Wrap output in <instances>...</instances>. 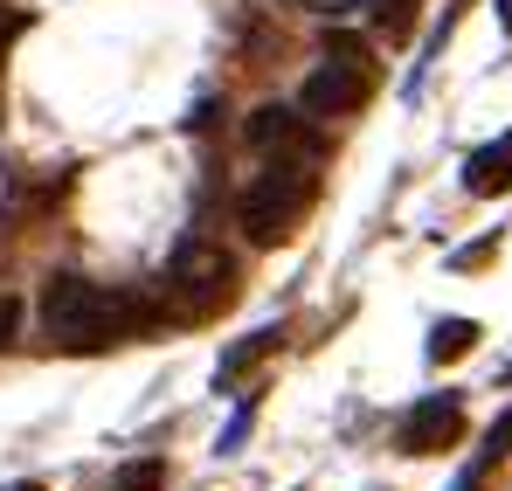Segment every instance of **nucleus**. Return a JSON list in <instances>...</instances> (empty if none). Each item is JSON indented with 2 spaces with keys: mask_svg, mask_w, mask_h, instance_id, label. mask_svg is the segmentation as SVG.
<instances>
[{
  "mask_svg": "<svg viewBox=\"0 0 512 491\" xmlns=\"http://www.w3.org/2000/svg\"><path fill=\"white\" fill-rule=\"evenodd\" d=\"M499 21H506V35H512V0H499Z\"/></svg>",
  "mask_w": 512,
  "mask_h": 491,
  "instance_id": "14",
  "label": "nucleus"
},
{
  "mask_svg": "<svg viewBox=\"0 0 512 491\" xmlns=\"http://www.w3.org/2000/svg\"><path fill=\"white\" fill-rule=\"evenodd\" d=\"M512 450V409L499 415V422H492V436H485V457H506Z\"/></svg>",
  "mask_w": 512,
  "mask_h": 491,
  "instance_id": "12",
  "label": "nucleus"
},
{
  "mask_svg": "<svg viewBox=\"0 0 512 491\" xmlns=\"http://www.w3.org/2000/svg\"><path fill=\"white\" fill-rule=\"evenodd\" d=\"M139 326H153V305L118 298V291L90 284L77 270H56V277L42 284V332H49V346H63V353H104V346L132 339Z\"/></svg>",
  "mask_w": 512,
  "mask_h": 491,
  "instance_id": "1",
  "label": "nucleus"
},
{
  "mask_svg": "<svg viewBox=\"0 0 512 491\" xmlns=\"http://www.w3.org/2000/svg\"><path fill=\"white\" fill-rule=\"evenodd\" d=\"M471 346H478V326H471V319H436V326H429V360H436V367L464 360Z\"/></svg>",
  "mask_w": 512,
  "mask_h": 491,
  "instance_id": "8",
  "label": "nucleus"
},
{
  "mask_svg": "<svg viewBox=\"0 0 512 491\" xmlns=\"http://www.w3.org/2000/svg\"><path fill=\"white\" fill-rule=\"evenodd\" d=\"M270 346H277V326L250 332V339H243V346H229V353H222V367H215V381H236V374H243V367H256V360H263V353H270Z\"/></svg>",
  "mask_w": 512,
  "mask_h": 491,
  "instance_id": "9",
  "label": "nucleus"
},
{
  "mask_svg": "<svg viewBox=\"0 0 512 491\" xmlns=\"http://www.w3.org/2000/svg\"><path fill=\"white\" fill-rule=\"evenodd\" d=\"M464 187H471V194H485V201H492V194H506V187H512V132H499L492 146H478V153L464 160Z\"/></svg>",
  "mask_w": 512,
  "mask_h": 491,
  "instance_id": "7",
  "label": "nucleus"
},
{
  "mask_svg": "<svg viewBox=\"0 0 512 491\" xmlns=\"http://www.w3.org/2000/svg\"><path fill=\"white\" fill-rule=\"evenodd\" d=\"M243 139H250L256 153H312L305 111H291V104H256L250 125H243Z\"/></svg>",
  "mask_w": 512,
  "mask_h": 491,
  "instance_id": "6",
  "label": "nucleus"
},
{
  "mask_svg": "<svg viewBox=\"0 0 512 491\" xmlns=\"http://www.w3.org/2000/svg\"><path fill=\"white\" fill-rule=\"evenodd\" d=\"M160 485H167V464L160 457H139V464H125L111 478V491H160Z\"/></svg>",
  "mask_w": 512,
  "mask_h": 491,
  "instance_id": "10",
  "label": "nucleus"
},
{
  "mask_svg": "<svg viewBox=\"0 0 512 491\" xmlns=\"http://www.w3.org/2000/svg\"><path fill=\"white\" fill-rule=\"evenodd\" d=\"M374 7V21L388 28V35H409L416 28V0H367Z\"/></svg>",
  "mask_w": 512,
  "mask_h": 491,
  "instance_id": "11",
  "label": "nucleus"
},
{
  "mask_svg": "<svg viewBox=\"0 0 512 491\" xmlns=\"http://www.w3.org/2000/svg\"><path fill=\"white\" fill-rule=\"evenodd\" d=\"M14 332H21V298H7V291H0V346H7Z\"/></svg>",
  "mask_w": 512,
  "mask_h": 491,
  "instance_id": "13",
  "label": "nucleus"
},
{
  "mask_svg": "<svg viewBox=\"0 0 512 491\" xmlns=\"http://www.w3.org/2000/svg\"><path fill=\"white\" fill-rule=\"evenodd\" d=\"M464 436V402L457 395H423L416 409L402 415V450L409 457H436V450H450Z\"/></svg>",
  "mask_w": 512,
  "mask_h": 491,
  "instance_id": "5",
  "label": "nucleus"
},
{
  "mask_svg": "<svg viewBox=\"0 0 512 491\" xmlns=\"http://www.w3.org/2000/svg\"><path fill=\"white\" fill-rule=\"evenodd\" d=\"M305 208H312V166H305V153H270V166L236 201V222H243V236L256 249H277V243H291Z\"/></svg>",
  "mask_w": 512,
  "mask_h": 491,
  "instance_id": "2",
  "label": "nucleus"
},
{
  "mask_svg": "<svg viewBox=\"0 0 512 491\" xmlns=\"http://www.w3.org/2000/svg\"><path fill=\"white\" fill-rule=\"evenodd\" d=\"M167 298L180 319H208V312H222L229 298H236V270H229V256L208 243H187L173 256L167 270Z\"/></svg>",
  "mask_w": 512,
  "mask_h": 491,
  "instance_id": "4",
  "label": "nucleus"
},
{
  "mask_svg": "<svg viewBox=\"0 0 512 491\" xmlns=\"http://www.w3.org/2000/svg\"><path fill=\"white\" fill-rule=\"evenodd\" d=\"M367 90H374L367 42L333 35V42H326V63L305 77V90H298V111H305V118H346V111H360V104H367Z\"/></svg>",
  "mask_w": 512,
  "mask_h": 491,
  "instance_id": "3",
  "label": "nucleus"
}]
</instances>
